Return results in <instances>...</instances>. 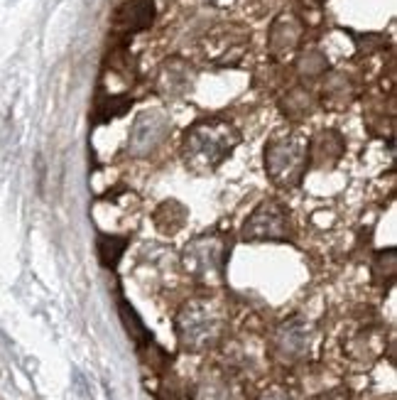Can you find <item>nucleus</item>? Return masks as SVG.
I'll list each match as a JSON object with an SVG mask.
<instances>
[{
  "label": "nucleus",
  "instance_id": "obj_1",
  "mask_svg": "<svg viewBox=\"0 0 397 400\" xmlns=\"http://www.w3.org/2000/svg\"><path fill=\"white\" fill-rule=\"evenodd\" d=\"M226 131L224 128H214V126H204V128H194L192 135H187V145H184V150H187V162H192V165L197 167H216L221 160L226 158L228 153H231V148L236 143H226L224 138H221V133Z\"/></svg>",
  "mask_w": 397,
  "mask_h": 400
},
{
  "label": "nucleus",
  "instance_id": "obj_2",
  "mask_svg": "<svg viewBox=\"0 0 397 400\" xmlns=\"http://www.w3.org/2000/svg\"><path fill=\"white\" fill-rule=\"evenodd\" d=\"M287 221L275 202H265L246 221V239H282Z\"/></svg>",
  "mask_w": 397,
  "mask_h": 400
},
{
  "label": "nucleus",
  "instance_id": "obj_3",
  "mask_svg": "<svg viewBox=\"0 0 397 400\" xmlns=\"http://www.w3.org/2000/svg\"><path fill=\"white\" fill-rule=\"evenodd\" d=\"M125 246H128V241L125 239H118V236H101L99 239V258L101 263L106 268H113L118 261H121Z\"/></svg>",
  "mask_w": 397,
  "mask_h": 400
},
{
  "label": "nucleus",
  "instance_id": "obj_4",
  "mask_svg": "<svg viewBox=\"0 0 397 400\" xmlns=\"http://www.w3.org/2000/svg\"><path fill=\"white\" fill-rule=\"evenodd\" d=\"M121 315H123V322L125 327H128V332L133 334V339H138V342H148V329L143 327V322H140V317L135 315V310L128 305V302H121Z\"/></svg>",
  "mask_w": 397,
  "mask_h": 400
},
{
  "label": "nucleus",
  "instance_id": "obj_5",
  "mask_svg": "<svg viewBox=\"0 0 397 400\" xmlns=\"http://www.w3.org/2000/svg\"><path fill=\"white\" fill-rule=\"evenodd\" d=\"M130 10H133V15L128 23L133 27H148L152 23V0H135Z\"/></svg>",
  "mask_w": 397,
  "mask_h": 400
}]
</instances>
